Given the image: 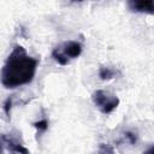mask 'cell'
Here are the masks:
<instances>
[{
  "label": "cell",
  "instance_id": "obj_1",
  "mask_svg": "<svg viewBox=\"0 0 154 154\" xmlns=\"http://www.w3.org/2000/svg\"><path fill=\"white\" fill-rule=\"evenodd\" d=\"M37 65V58L29 55L23 46L16 45L2 65L0 82L7 89L26 85L35 78Z\"/></svg>",
  "mask_w": 154,
  "mask_h": 154
},
{
  "label": "cell",
  "instance_id": "obj_2",
  "mask_svg": "<svg viewBox=\"0 0 154 154\" xmlns=\"http://www.w3.org/2000/svg\"><path fill=\"white\" fill-rule=\"evenodd\" d=\"M83 46L78 41H66L61 45H58L52 51V58L61 66H65L70 60L78 58L82 54Z\"/></svg>",
  "mask_w": 154,
  "mask_h": 154
},
{
  "label": "cell",
  "instance_id": "obj_3",
  "mask_svg": "<svg viewBox=\"0 0 154 154\" xmlns=\"http://www.w3.org/2000/svg\"><path fill=\"white\" fill-rule=\"evenodd\" d=\"M91 100L95 107L103 114L112 113L120 103V100L116 94L109 93L107 90H102V89L95 90L91 94Z\"/></svg>",
  "mask_w": 154,
  "mask_h": 154
},
{
  "label": "cell",
  "instance_id": "obj_4",
  "mask_svg": "<svg viewBox=\"0 0 154 154\" xmlns=\"http://www.w3.org/2000/svg\"><path fill=\"white\" fill-rule=\"evenodd\" d=\"M129 10L131 12H136V13H148V14H153L154 12V2L153 0H129L126 2Z\"/></svg>",
  "mask_w": 154,
  "mask_h": 154
},
{
  "label": "cell",
  "instance_id": "obj_5",
  "mask_svg": "<svg viewBox=\"0 0 154 154\" xmlns=\"http://www.w3.org/2000/svg\"><path fill=\"white\" fill-rule=\"evenodd\" d=\"M1 138H2L4 144L7 147V149L11 153H13V154H30L29 149L24 144H22L20 142H18L17 140H14L12 137H8L6 135L1 136Z\"/></svg>",
  "mask_w": 154,
  "mask_h": 154
},
{
  "label": "cell",
  "instance_id": "obj_6",
  "mask_svg": "<svg viewBox=\"0 0 154 154\" xmlns=\"http://www.w3.org/2000/svg\"><path fill=\"white\" fill-rule=\"evenodd\" d=\"M117 75V71L109 66H101L99 69V77L102 79V81H108V79H112L114 78Z\"/></svg>",
  "mask_w": 154,
  "mask_h": 154
},
{
  "label": "cell",
  "instance_id": "obj_7",
  "mask_svg": "<svg viewBox=\"0 0 154 154\" xmlns=\"http://www.w3.org/2000/svg\"><path fill=\"white\" fill-rule=\"evenodd\" d=\"M48 125H49V123H48V120H47L46 118L40 119V120L32 123V126L36 129L37 135H42V134H45V132L47 131V129H48Z\"/></svg>",
  "mask_w": 154,
  "mask_h": 154
},
{
  "label": "cell",
  "instance_id": "obj_8",
  "mask_svg": "<svg viewBox=\"0 0 154 154\" xmlns=\"http://www.w3.org/2000/svg\"><path fill=\"white\" fill-rule=\"evenodd\" d=\"M93 154H116L113 147L108 143H100L97 146V149Z\"/></svg>",
  "mask_w": 154,
  "mask_h": 154
},
{
  "label": "cell",
  "instance_id": "obj_9",
  "mask_svg": "<svg viewBox=\"0 0 154 154\" xmlns=\"http://www.w3.org/2000/svg\"><path fill=\"white\" fill-rule=\"evenodd\" d=\"M124 140L130 144H136L137 143V135H136V132H132V131H125L124 132Z\"/></svg>",
  "mask_w": 154,
  "mask_h": 154
},
{
  "label": "cell",
  "instance_id": "obj_10",
  "mask_svg": "<svg viewBox=\"0 0 154 154\" xmlns=\"http://www.w3.org/2000/svg\"><path fill=\"white\" fill-rule=\"evenodd\" d=\"M12 103H13V97H8L6 99V101L4 102V111H5V114L10 118V114H11V108H12Z\"/></svg>",
  "mask_w": 154,
  "mask_h": 154
},
{
  "label": "cell",
  "instance_id": "obj_11",
  "mask_svg": "<svg viewBox=\"0 0 154 154\" xmlns=\"http://www.w3.org/2000/svg\"><path fill=\"white\" fill-rule=\"evenodd\" d=\"M142 154H154V146H150L148 147V149H146Z\"/></svg>",
  "mask_w": 154,
  "mask_h": 154
},
{
  "label": "cell",
  "instance_id": "obj_12",
  "mask_svg": "<svg viewBox=\"0 0 154 154\" xmlns=\"http://www.w3.org/2000/svg\"><path fill=\"white\" fill-rule=\"evenodd\" d=\"M0 154H4V142H2L1 136H0Z\"/></svg>",
  "mask_w": 154,
  "mask_h": 154
}]
</instances>
